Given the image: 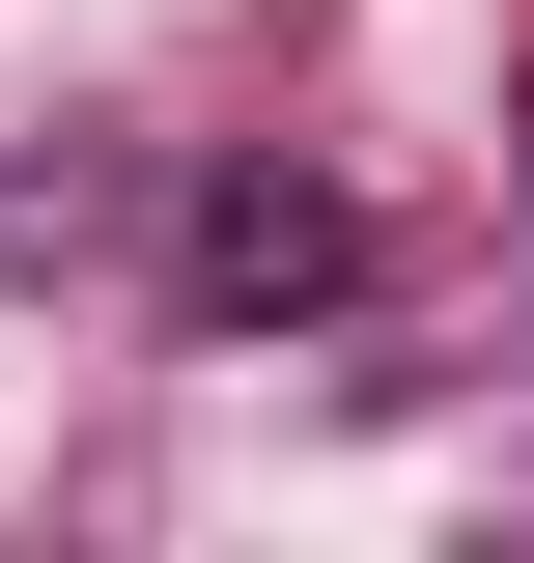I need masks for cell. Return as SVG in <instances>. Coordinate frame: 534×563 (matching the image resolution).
<instances>
[{
  "label": "cell",
  "instance_id": "obj_1",
  "mask_svg": "<svg viewBox=\"0 0 534 563\" xmlns=\"http://www.w3.org/2000/svg\"><path fill=\"white\" fill-rule=\"evenodd\" d=\"M337 282H366V198L281 169V141H225L198 225H169V310H198V339H281V310H337Z\"/></svg>",
  "mask_w": 534,
  "mask_h": 563
}]
</instances>
